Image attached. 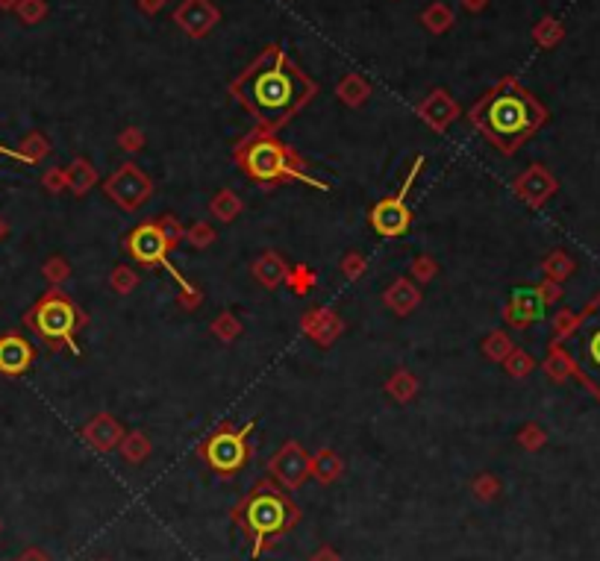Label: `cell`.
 <instances>
[{
	"label": "cell",
	"mask_w": 600,
	"mask_h": 561,
	"mask_svg": "<svg viewBox=\"0 0 600 561\" xmlns=\"http://www.w3.org/2000/svg\"><path fill=\"white\" fill-rule=\"evenodd\" d=\"M27 324H30V330L42 338L45 344L68 347L71 353H80L77 333L89 324V317H85V312L74 303L71 297H65L60 292H51L33 306V312L27 315Z\"/></svg>",
	"instance_id": "4"
},
{
	"label": "cell",
	"mask_w": 600,
	"mask_h": 561,
	"mask_svg": "<svg viewBox=\"0 0 600 561\" xmlns=\"http://www.w3.org/2000/svg\"><path fill=\"white\" fill-rule=\"evenodd\" d=\"M0 153H4V156H9V159H18V162H27V159L21 156V153H15V150H6V148H4V144H0Z\"/></svg>",
	"instance_id": "14"
},
{
	"label": "cell",
	"mask_w": 600,
	"mask_h": 561,
	"mask_svg": "<svg viewBox=\"0 0 600 561\" xmlns=\"http://www.w3.org/2000/svg\"><path fill=\"white\" fill-rule=\"evenodd\" d=\"M239 520L247 526L250 535H254L256 549H259L271 535H280V532L292 524L295 511L277 488L259 485L254 494L247 497L245 506L239 509Z\"/></svg>",
	"instance_id": "7"
},
{
	"label": "cell",
	"mask_w": 600,
	"mask_h": 561,
	"mask_svg": "<svg viewBox=\"0 0 600 561\" xmlns=\"http://www.w3.org/2000/svg\"><path fill=\"white\" fill-rule=\"evenodd\" d=\"M271 470L280 473V477H283L288 485H297V482L306 477L309 461L304 456V450H300L297 444L288 441L286 447H283V453H280V456H274V461H271Z\"/></svg>",
	"instance_id": "12"
},
{
	"label": "cell",
	"mask_w": 600,
	"mask_h": 561,
	"mask_svg": "<svg viewBox=\"0 0 600 561\" xmlns=\"http://www.w3.org/2000/svg\"><path fill=\"white\" fill-rule=\"evenodd\" d=\"M256 274H259V279H263V283H265L268 288H274V285L283 283L286 265H283V259H280V256L265 253V256H263V262L256 265Z\"/></svg>",
	"instance_id": "13"
},
{
	"label": "cell",
	"mask_w": 600,
	"mask_h": 561,
	"mask_svg": "<svg viewBox=\"0 0 600 561\" xmlns=\"http://www.w3.org/2000/svg\"><path fill=\"white\" fill-rule=\"evenodd\" d=\"M421 168H424V156H418V159L412 162V171L406 173V180H403V186L398 188V195L380 200L371 209V218H368V220H371V229L377 232V236H383V238H401L403 232L409 229L412 212H409V206H406V197H409V188H412L415 177L421 173Z\"/></svg>",
	"instance_id": "8"
},
{
	"label": "cell",
	"mask_w": 600,
	"mask_h": 561,
	"mask_svg": "<svg viewBox=\"0 0 600 561\" xmlns=\"http://www.w3.org/2000/svg\"><path fill=\"white\" fill-rule=\"evenodd\" d=\"M177 241H180V227L174 224L171 218L144 220V224H139L135 229L127 232V238H124V250H127L135 262L144 265V268H166L182 288H189L186 276H182L168 259L171 247L177 244Z\"/></svg>",
	"instance_id": "5"
},
{
	"label": "cell",
	"mask_w": 600,
	"mask_h": 561,
	"mask_svg": "<svg viewBox=\"0 0 600 561\" xmlns=\"http://www.w3.org/2000/svg\"><path fill=\"white\" fill-rule=\"evenodd\" d=\"M103 188H106V195H109L115 203H121L124 209L142 206V203L150 197V180L144 177L142 171H135L133 165H124L115 177L106 180Z\"/></svg>",
	"instance_id": "10"
},
{
	"label": "cell",
	"mask_w": 600,
	"mask_h": 561,
	"mask_svg": "<svg viewBox=\"0 0 600 561\" xmlns=\"http://www.w3.org/2000/svg\"><path fill=\"white\" fill-rule=\"evenodd\" d=\"M33 365V347L21 335H4L0 338V373L4 376H21Z\"/></svg>",
	"instance_id": "11"
},
{
	"label": "cell",
	"mask_w": 600,
	"mask_h": 561,
	"mask_svg": "<svg viewBox=\"0 0 600 561\" xmlns=\"http://www.w3.org/2000/svg\"><path fill=\"white\" fill-rule=\"evenodd\" d=\"M565 350L571 367L600 400V294L588 303L583 317L571 330Z\"/></svg>",
	"instance_id": "6"
},
{
	"label": "cell",
	"mask_w": 600,
	"mask_h": 561,
	"mask_svg": "<svg viewBox=\"0 0 600 561\" xmlns=\"http://www.w3.org/2000/svg\"><path fill=\"white\" fill-rule=\"evenodd\" d=\"M236 100L259 121V130H280L312 100L315 83L283 47L271 44L233 83Z\"/></svg>",
	"instance_id": "1"
},
{
	"label": "cell",
	"mask_w": 600,
	"mask_h": 561,
	"mask_svg": "<svg viewBox=\"0 0 600 561\" xmlns=\"http://www.w3.org/2000/svg\"><path fill=\"white\" fill-rule=\"evenodd\" d=\"M247 432H254V421L245 423V429L221 427L207 444H203V450H200L203 459H207L218 473L239 470L241 464H245V459H247V447H245Z\"/></svg>",
	"instance_id": "9"
},
{
	"label": "cell",
	"mask_w": 600,
	"mask_h": 561,
	"mask_svg": "<svg viewBox=\"0 0 600 561\" xmlns=\"http://www.w3.org/2000/svg\"><path fill=\"white\" fill-rule=\"evenodd\" d=\"M471 121L500 153H515L547 121V112L515 76H507L477 100Z\"/></svg>",
	"instance_id": "2"
},
{
	"label": "cell",
	"mask_w": 600,
	"mask_h": 561,
	"mask_svg": "<svg viewBox=\"0 0 600 561\" xmlns=\"http://www.w3.org/2000/svg\"><path fill=\"white\" fill-rule=\"evenodd\" d=\"M233 156L239 162V168L245 171V177L259 182V186H274V182L295 180V182H304V186L318 188V191L330 188L327 182L315 180L312 173H306L304 159L265 130H254L247 139H241L233 148Z\"/></svg>",
	"instance_id": "3"
}]
</instances>
